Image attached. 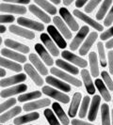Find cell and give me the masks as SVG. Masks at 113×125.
<instances>
[{
    "label": "cell",
    "mask_w": 113,
    "mask_h": 125,
    "mask_svg": "<svg viewBox=\"0 0 113 125\" xmlns=\"http://www.w3.org/2000/svg\"><path fill=\"white\" fill-rule=\"evenodd\" d=\"M43 90V93L49 96L51 98L55 99L57 102H60L62 104H68L70 102V97L68 95L64 93V92H61L59 90H56V88H54L52 87H49V86H44L42 88Z\"/></svg>",
    "instance_id": "1"
},
{
    "label": "cell",
    "mask_w": 113,
    "mask_h": 125,
    "mask_svg": "<svg viewBox=\"0 0 113 125\" xmlns=\"http://www.w3.org/2000/svg\"><path fill=\"white\" fill-rule=\"evenodd\" d=\"M51 73L53 75H56V77H58L59 79H61L62 81H65L67 84H72L73 86L75 87H77V88H80L82 86V83L79 79L75 78V76L73 75H70L66 73H64L63 71H61L58 68H51L50 70Z\"/></svg>",
    "instance_id": "2"
},
{
    "label": "cell",
    "mask_w": 113,
    "mask_h": 125,
    "mask_svg": "<svg viewBox=\"0 0 113 125\" xmlns=\"http://www.w3.org/2000/svg\"><path fill=\"white\" fill-rule=\"evenodd\" d=\"M59 14L61 16V19L64 21V23H66L67 26L69 27L72 31H78L79 30V25L78 23L75 21L74 16L71 14L68 9L66 8H60L59 9Z\"/></svg>",
    "instance_id": "3"
},
{
    "label": "cell",
    "mask_w": 113,
    "mask_h": 125,
    "mask_svg": "<svg viewBox=\"0 0 113 125\" xmlns=\"http://www.w3.org/2000/svg\"><path fill=\"white\" fill-rule=\"evenodd\" d=\"M90 33V28L88 25H83L81 28L78 30V32L76 33L75 37L73 39L72 42L70 44V49L72 51H75L79 48V45H81L83 42V41L85 40V38L87 37Z\"/></svg>",
    "instance_id": "4"
},
{
    "label": "cell",
    "mask_w": 113,
    "mask_h": 125,
    "mask_svg": "<svg viewBox=\"0 0 113 125\" xmlns=\"http://www.w3.org/2000/svg\"><path fill=\"white\" fill-rule=\"evenodd\" d=\"M73 14L75 15L76 18L80 19L81 21L85 22L87 25H90L91 27H93L95 30H97V31H102V30H104V26L101 25L100 23H98L97 21L93 20L91 17H90L89 15H87L86 13L80 11L79 10H75L73 11Z\"/></svg>",
    "instance_id": "5"
},
{
    "label": "cell",
    "mask_w": 113,
    "mask_h": 125,
    "mask_svg": "<svg viewBox=\"0 0 113 125\" xmlns=\"http://www.w3.org/2000/svg\"><path fill=\"white\" fill-rule=\"evenodd\" d=\"M47 31H48V35L53 40V42L56 44L57 47L61 48V49H65L67 46V42L64 40L63 36L59 33V31L56 29V26L54 25H48L47 27Z\"/></svg>",
    "instance_id": "6"
},
{
    "label": "cell",
    "mask_w": 113,
    "mask_h": 125,
    "mask_svg": "<svg viewBox=\"0 0 113 125\" xmlns=\"http://www.w3.org/2000/svg\"><path fill=\"white\" fill-rule=\"evenodd\" d=\"M61 56L65 60H68L70 63L72 64H75V66L79 67V68H86L87 65H88V62L87 60H85L84 58H81L78 56L75 55L74 53H71L70 51L67 50H63V52L61 53Z\"/></svg>",
    "instance_id": "7"
},
{
    "label": "cell",
    "mask_w": 113,
    "mask_h": 125,
    "mask_svg": "<svg viewBox=\"0 0 113 125\" xmlns=\"http://www.w3.org/2000/svg\"><path fill=\"white\" fill-rule=\"evenodd\" d=\"M17 23L19 24V25L24 26L25 28H29L32 30H36V31H44V25L42 23L36 22L34 20L31 19L25 18V17H19L17 19Z\"/></svg>",
    "instance_id": "8"
},
{
    "label": "cell",
    "mask_w": 113,
    "mask_h": 125,
    "mask_svg": "<svg viewBox=\"0 0 113 125\" xmlns=\"http://www.w3.org/2000/svg\"><path fill=\"white\" fill-rule=\"evenodd\" d=\"M0 11L7 13H14L23 15L26 12V8L15 4H9V3H0Z\"/></svg>",
    "instance_id": "9"
},
{
    "label": "cell",
    "mask_w": 113,
    "mask_h": 125,
    "mask_svg": "<svg viewBox=\"0 0 113 125\" xmlns=\"http://www.w3.org/2000/svg\"><path fill=\"white\" fill-rule=\"evenodd\" d=\"M40 39L42 41V42L44 43V45H45L46 49L48 50V52L50 53L52 56H57L59 55V51H58V48L56 47V43L53 42V40L50 38V36L46 33H42L41 36H40Z\"/></svg>",
    "instance_id": "10"
},
{
    "label": "cell",
    "mask_w": 113,
    "mask_h": 125,
    "mask_svg": "<svg viewBox=\"0 0 113 125\" xmlns=\"http://www.w3.org/2000/svg\"><path fill=\"white\" fill-rule=\"evenodd\" d=\"M98 38V33L95 32H90L89 34V36L87 37V39L85 40V42H83V44L81 45V47L79 48V55L80 56H86L89 53V51L90 50V48L92 47L93 43L95 42V41Z\"/></svg>",
    "instance_id": "11"
},
{
    "label": "cell",
    "mask_w": 113,
    "mask_h": 125,
    "mask_svg": "<svg viewBox=\"0 0 113 125\" xmlns=\"http://www.w3.org/2000/svg\"><path fill=\"white\" fill-rule=\"evenodd\" d=\"M26 75L25 73H19L16 75H12L7 78H2L0 80V87L7 88V87H11L13 85H17L19 83L25 81Z\"/></svg>",
    "instance_id": "12"
},
{
    "label": "cell",
    "mask_w": 113,
    "mask_h": 125,
    "mask_svg": "<svg viewBox=\"0 0 113 125\" xmlns=\"http://www.w3.org/2000/svg\"><path fill=\"white\" fill-rule=\"evenodd\" d=\"M45 82H46L49 86H52V87L57 88V89H59V90H62L64 92H70V91H71V86H70L69 84L64 83V81L57 79L55 76H51V75L46 76Z\"/></svg>",
    "instance_id": "13"
},
{
    "label": "cell",
    "mask_w": 113,
    "mask_h": 125,
    "mask_svg": "<svg viewBox=\"0 0 113 125\" xmlns=\"http://www.w3.org/2000/svg\"><path fill=\"white\" fill-rule=\"evenodd\" d=\"M11 33L15 34L17 36H20L22 38H25L26 40H33L35 38V34L34 32H32L31 30H27L25 27H22V26H19L16 25H10L9 27Z\"/></svg>",
    "instance_id": "14"
},
{
    "label": "cell",
    "mask_w": 113,
    "mask_h": 125,
    "mask_svg": "<svg viewBox=\"0 0 113 125\" xmlns=\"http://www.w3.org/2000/svg\"><path fill=\"white\" fill-rule=\"evenodd\" d=\"M53 22H54V24L56 25V29L59 30V33L62 35L63 37L65 38V39H67V40L72 39V31L69 29V27L67 26V25L64 23V21L61 19V17L55 16L53 18Z\"/></svg>",
    "instance_id": "15"
},
{
    "label": "cell",
    "mask_w": 113,
    "mask_h": 125,
    "mask_svg": "<svg viewBox=\"0 0 113 125\" xmlns=\"http://www.w3.org/2000/svg\"><path fill=\"white\" fill-rule=\"evenodd\" d=\"M25 90H27V86L25 84H19L17 86L3 89L0 92V96L2 98H8V97H11V96L16 95V94L23 93V92H25Z\"/></svg>",
    "instance_id": "16"
},
{
    "label": "cell",
    "mask_w": 113,
    "mask_h": 125,
    "mask_svg": "<svg viewBox=\"0 0 113 125\" xmlns=\"http://www.w3.org/2000/svg\"><path fill=\"white\" fill-rule=\"evenodd\" d=\"M24 70L25 71V73H27V75H29V77L32 79V81L35 83V85H37L39 87H42L43 86L44 79L42 78V76L38 73V71L32 66L31 64H28V63L25 64Z\"/></svg>",
    "instance_id": "17"
},
{
    "label": "cell",
    "mask_w": 113,
    "mask_h": 125,
    "mask_svg": "<svg viewBox=\"0 0 113 125\" xmlns=\"http://www.w3.org/2000/svg\"><path fill=\"white\" fill-rule=\"evenodd\" d=\"M101 104V97L99 95H94L91 100V104L90 106V110L88 113V119L90 121H94L97 117V113L99 110V106Z\"/></svg>",
    "instance_id": "18"
},
{
    "label": "cell",
    "mask_w": 113,
    "mask_h": 125,
    "mask_svg": "<svg viewBox=\"0 0 113 125\" xmlns=\"http://www.w3.org/2000/svg\"><path fill=\"white\" fill-rule=\"evenodd\" d=\"M82 100V94L80 92H75L72 98V102L69 106V110H68V115L71 118H75L76 114L78 112V108L80 105V103Z\"/></svg>",
    "instance_id": "19"
},
{
    "label": "cell",
    "mask_w": 113,
    "mask_h": 125,
    "mask_svg": "<svg viewBox=\"0 0 113 125\" xmlns=\"http://www.w3.org/2000/svg\"><path fill=\"white\" fill-rule=\"evenodd\" d=\"M80 73H81L82 80H83V83L85 85L87 92L90 95H94V93H95V87H94V84L92 80H91V76L90 74L89 71L86 69H83Z\"/></svg>",
    "instance_id": "20"
},
{
    "label": "cell",
    "mask_w": 113,
    "mask_h": 125,
    "mask_svg": "<svg viewBox=\"0 0 113 125\" xmlns=\"http://www.w3.org/2000/svg\"><path fill=\"white\" fill-rule=\"evenodd\" d=\"M1 54L3 56H5L7 58H10L11 60H14L17 63H25L26 61V57L23 54L11 51V49H8V48H3L1 50Z\"/></svg>",
    "instance_id": "21"
},
{
    "label": "cell",
    "mask_w": 113,
    "mask_h": 125,
    "mask_svg": "<svg viewBox=\"0 0 113 125\" xmlns=\"http://www.w3.org/2000/svg\"><path fill=\"white\" fill-rule=\"evenodd\" d=\"M35 50L38 53V55L40 56V57L42 58V60L44 61L46 65L48 66H52L54 64V60L49 55L48 51L44 48V45H42L41 43H36L35 44Z\"/></svg>",
    "instance_id": "22"
},
{
    "label": "cell",
    "mask_w": 113,
    "mask_h": 125,
    "mask_svg": "<svg viewBox=\"0 0 113 125\" xmlns=\"http://www.w3.org/2000/svg\"><path fill=\"white\" fill-rule=\"evenodd\" d=\"M50 104L51 102L49 99H42V100L34 101V102H31V103L25 104V105L23 106V109L25 111H33V110H36V109H40V108H43V107L48 106Z\"/></svg>",
    "instance_id": "23"
},
{
    "label": "cell",
    "mask_w": 113,
    "mask_h": 125,
    "mask_svg": "<svg viewBox=\"0 0 113 125\" xmlns=\"http://www.w3.org/2000/svg\"><path fill=\"white\" fill-rule=\"evenodd\" d=\"M29 60L31 61L32 66L38 71L39 73H41L42 75H47L48 73V70L44 66V64L43 61L39 58V56L36 54H30L29 55Z\"/></svg>",
    "instance_id": "24"
},
{
    "label": "cell",
    "mask_w": 113,
    "mask_h": 125,
    "mask_svg": "<svg viewBox=\"0 0 113 125\" xmlns=\"http://www.w3.org/2000/svg\"><path fill=\"white\" fill-rule=\"evenodd\" d=\"M5 45H6L7 47L11 48L13 50L17 51L19 53H22V54H27L30 51V48L27 45L20 43L18 42H15V41L11 40V39H7L6 41H5Z\"/></svg>",
    "instance_id": "25"
},
{
    "label": "cell",
    "mask_w": 113,
    "mask_h": 125,
    "mask_svg": "<svg viewBox=\"0 0 113 125\" xmlns=\"http://www.w3.org/2000/svg\"><path fill=\"white\" fill-rule=\"evenodd\" d=\"M28 10H29V11L32 13V14H34L36 17L40 19V20H42L44 23H46V24H49L51 22V18L49 15H47L46 13L43 11L37 5H35V4H31V5H29L28 6Z\"/></svg>",
    "instance_id": "26"
},
{
    "label": "cell",
    "mask_w": 113,
    "mask_h": 125,
    "mask_svg": "<svg viewBox=\"0 0 113 125\" xmlns=\"http://www.w3.org/2000/svg\"><path fill=\"white\" fill-rule=\"evenodd\" d=\"M94 84H95V87L97 88V89L99 90L100 94L102 95V98L106 101V102H110L111 101V95L109 93V90L107 88V86L105 85L104 81L102 79L97 78L94 81Z\"/></svg>",
    "instance_id": "27"
},
{
    "label": "cell",
    "mask_w": 113,
    "mask_h": 125,
    "mask_svg": "<svg viewBox=\"0 0 113 125\" xmlns=\"http://www.w3.org/2000/svg\"><path fill=\"white\" fill-rule=\"evenodd\" d=\"M89 60H90V73L91 76L98 77L100 74L99 72V66H98V57L95 52H90L89 54Z\"/></svg>",
    "instance_id": "28"
},
{
    "label": "cell",
    "mask_w": 113,
    "mask_h": 125,
    "mask_svg": "<svg viewBox=\"0 0 113 125\" xmlns=\"http://www.w3.org/2000/svg\"><path fill=\"white\" fill-rule=\"evenodd\" d=\"M52 108H53V111L55 113V115L57 117V119L62 122V124H64V125L69 124L70 123L69 118H68V116L65 114L63 108L61 107V105H60L59 104L54 103V104H52Z\"/></svg>",
    "instance_id": "29"
},
{
    "label": "cell",
    "mask_w": 113,
    "mask_h": 125,
    "mask_svg": "<svg viewBox=\"0 0 113 125\" xmlns=\"http://www.w3.org/2000/svg\"><path fill=\"white\" fill-rule=\"evenodd\" d=\"M39 118H40V114L39 113H28V114H25V115L20 116L18 118L14 119L13 123H14V125H22L26 123V122H30V121H33V120H36Z\"/></svg>",
    "instance_id": "30"
},
{
    "label": "cell",
    "mask_w": 113,
    "mask_h": 125,
    "mask_svg": "<svg viewBox=\"0 0 113 125\" xmlns=\"http://www.w3.org/2000/svg\"><path fill=\"white\" fill-rule=\"evenodd\" d=\"M0 66L3 68L11 70V71H13V72H16V73H20L23 70V67L19 63L15 62V61H11V60L5 58L3 56H0Z\"/></svg>",
    "instance_id": "31"
},
{
    "label": "cell",
    "mask_w": 113,
    "mask_h": 125,
    "mask_svg": "<svg viewBox=\"0 0 113 125\" xmlns=\"http://www.w3.org/2000/svg\"><path fill=\"white\" fill-rule=\"evenodd\" d=\"M56 64L58 68H60V69L68 72V73H72L73 75H76L79 73V70L77 69L76 67L73 66L72 64H70V63L67 62V61H64L63 59H56Z\"/></svg>",
    "instance_id": "32"
},
{
    "label": "cell",
    "mask_w": 113,
    "mask_h": 125,
    "mask_svg": "<svg viewBox=\"0 0 113 125\" xmlns=\"http://www.w3.org/2000/svg\"><path fill=\"white\" fill-rule=\"evenodd\" d=\"M112 4V0H105L102 2L101 7L99 8V10L96 13V20L97 21H102L103 19L107 16V11Z\"/></svg>",
    "instance_id": "33"
},
{
    "label": "cell",
    "mask_w": 113,
    "mask_h": 125,
    "mask_svg": "<svg viewBox=\"0 0 113 125\" xmlns=\"http://www.w3.org/2000/svg\"><path fill=\"white\" fill-rule=\"evenodd\" d=\"M22 111V108L20 106H14L12 107L11 110L7 111V112L3 113L1 116H0V123H4L8 120H10L11 119L14 118L15 116L19 115Z\"/></svg>",
    "instance_id": "34"
},
{
    "label": "cell",
    "mask_w": 113,
    "mask_h": 125,
    "mask_svg": "<svg viewBox=\"0 0 113 125\" xmlns=\"http://www.w3.org/2000/svg\"><path fill=\"white\" fill-rule=\"evenodd\" d=\"M34 3L39 8H43L46 12H48L51 15L56 14V8H55V6L52 5L50 2L45 1V0H35Z\"/></svg>",
    "instance_id": "35"
},
{
    "label": "cell",
    "mask_w": 113,
    "mask_h": 125,
    "mask_svg": "<svg viewBox=\"0 0 113 125\" xmlns=\"http://www.w3.org/2000/svg\"><path fill=\"white\" fill-rule=\"evenodd\" d=\"M101 120L102 125H110V113L109 105L107 104H103L101 107Z\"/></svg>",
    "instance_id": "36"
},
{
    "label": "cell",
    "mask_w": 113,
    "mask_h": 125,
    "mask_svg": "<svg viewBox=\"0 0 113 125\" xmlns=\"http://www.w3.org/2000/svg\"><path fill=\"white\" fill-rule=\"evenodd\" d=\"M42 96V92L39 91V90H34L32 92H28V93H24L21 94L18 97V101L20 103H25L27 101H31L35 100L37 98H41Z\"/></svg>",
    "instance_id": "37"
},
{
    "label": "cell",
    "mask_w": 113,
    "mask_h": 125,
    "mask_svg": "<svg viewBox=\"0 0 113 125\" xmlns=\"http://www.w3.org/2000/svg\"><path fill=\"white\" fill-rule=\"evenodd\" d=\"M97 50H98V56H99V60L100 64L103 68L107 66V56H106V52H105V46L102 42H99L97 43Z\"/></svg>",
    "instance_id": "38"
},
{
    "label": "cell",
    "mask_w": 113,
    "mask_h": 125,
    "mask_svg": "<svg viewBox=\"0 0 113 125\" xmlns=\"http://www.w3.org/2000/svg\"><path fill=\"white\" fill-rule=\"evenodd\" d=\"M90 98L89 96H85L83 98L81 105L79 108V113H78L80 119H84L87 116V112H88L89 106H90Z\"/></svg>",
    "instance_id": "39"
},
{
    "label": "cell",
    "mask_w": 113,
    "mask_h": 125,
    "mask_svg": "<svg viewBox=\"0 0 113 125\" xmlns=\"http://www.w3.org/2000/svg\"><path fill=\"white\" fill-rule=\"evenodd\" d=\"M44 116H45V118H46V119H47L49 125H60V123L58 122V120L56 119L55 113L53 112L51 109L46 108L44 111Z\"/></svg>",
    "instance_id": "40"
},
{
    "label": "cell",
    "mask_w": 113,
    "mask_h": 125,
    "mask_svg": "<svg viewBox=\"0 0 113 125\" xmlns=\"http://www.w3.org/2000/svg\"><path fill=\"white\" fill-rule=\"evenodd\" d=\"M101 76H102V79H103V81L105 83V85L108 88V90L113 91V80L110 78L109 73L107 72H106V71H104V72L101 73Z\"/></svg>",
    "instance_id": "41"
},
{
    "label": "cell",
    "mask_w": 113,
    "mask_h": 125,
    "mask_svg": "<svg viewBox=\"0 0 113 125\" xmlns=\"http://www.w3.org/2000/svg\"><path fill=\"white\" fill-rule=\"evenodd\" d=\"M101 3V0H90L87 3V5L85 6L84 10L86 13H91L94 10L97 8V6Z\"/></svg>",
    "instance_id": "42"
},
{
    "label": "cell",
    "mask_w": 113,
    "mask_h": 125,
    "mask_svg": "<svg viewBox=\"0 0 113 125\" xmlns=\"http://www.w3.org/2000/svg\"><path fill=\"white\" fill-rule=\"evenodd\" d=\"M15 104H16V99H14V98H11V99L7 100L6 102L2 103L0 104V114L4 113L6 110H8L9 108H11L12 105H15Z\"/></svg>",
    "instance_id": "43"
},
{
    "label": "cell",
    "mask_w": 113,
    "mask_h": 125,
    "mask_svg": "<svg viewBox=\"0 0 113 125\" xmlns=\"http://www.w3.org/2000/svg\"><path fill=\"white\" fill-rule=\"evenodd\" d=\"M112 23H113V5L110 8L109 11L107 12V16H106V18L104 20V25L105 26H109V25H112Z\"/></svg>",
    "instance_id": "44"
},
{
    "label": "cell",
    "mask_w": 113,
    "mask_h": 125,
    "mask_svg": "<svg viewBox=\"0 0 113 125\" xmlns=\"http://www.w3.org/2000/svg\"><path fill=\"white\" fill-rule=\"evenodd\" d=\"M109 38H113V26L109 27L106 31L102 32V34L100 35L101 41H108Z\"/></svg>",
    "instance_id": "45"
},
{
    "label": "cell",
    "mask_w": 113,
    "mask_h": 125,
    "mask_svg": "<svg viewBox=\"0 0 113 125\" xmlns=\"http://www.w3.org/2000/svg\"><path fill=\"white\" fill-rule=\"evenodd\" d=\"M13 15H0V24H10L14 22Z\"/></svg>",
    "instance_id": "46"
},
{
    "label": "cell",
    "mask_w": 113,
    "mask_h": 125,
    "mask_svg": "<svg viewBox=\"0 0 113 125\" xmlns=\"http://www.w3.org/2000/svg\"><path fill=\"white\" fill-rule=\"evenodd\" d=\"M107 65L110 74L113 75V51L110 50L107 53Z\"/></svg>",
    "instance_id": "47"
},
{
    "label": "cell",
    "mask_w": 113,
    "mask_h": 125,
    "mask_svg": "<svg viewBox=\"0 0 113 125\" xmlns=\"http://www.w3.org/2000/svg\"><path fill=\"white\" fill-rule=\"evenodd\" d=\"M72 125H94L90 122H86L83 120H79V119H73L72 120Z\"/></svg>",
    "instance_id": "48"
},
{
    "label": "cell",
    "mask_w": 113,
    "mask_h": 125,
    "mask_svg": "<svg viewBox=\"0 0 113 125\" xmlns=\"http://www.w3.org/2000/svg\"><path fill=\"white\" fill-rule=\"evenodd\" d=\"M87 0H76L75 1V7L76 8H82L87 5Z\"/></svg>",
    "instance_id": "49"
},
{
    "label": "cell",
    "mask_w": 113,
    "mask_h": 125,
    "mask_svg": "<svg viewBox=\"0 0 113 125\" xmlns=\"http://www.w3.org/2000/svg\"><path fill=\"white\" fill-rule=\"evenodd\" d=\"M106 48H107L108 50L113 48V38L110 39V40H108L107 42V43H106Z\"/></svg>",
    "instance_id": "50"
},
{
    "label": "cell",
    "mask_w": 113,
    "mask_h": 125,
    "mask_svg": "<svg viewBox=\"0 0 113 125\" xmlns=\"http://www.w3.org/2000/svg\"><path fill=\"white\" fill-rule=\"evenodd\" d=\"M73 2H74V0H64L63 4H64V6H69L71 4H73Z\"/></svg>",
    "instance_id": "51"
},
{
    "label": "cell",
    "mask_w": 113,
    "mask_h": 125,
    "mask_svg": "<svg viewBox=\"0 0 113 125\" xmlns=\"http://www.w3.org/2000/svg\"><path fill=\"white\" fill-rule=\"evenodd\" d=\"M7 30V28L4 26V25H0V34H2V33H5Z\"/></svg>",
    "instance_id": "52"
},
{
    "label": "cell",
    "mask_w": 113,
    "mask_h": 125,
    "mask_svg": "<svg viewBox=\"0 0 113 125\" xmlns=\"http://www.w3.org/2000/svg\"><path fill=\"white\" fill-rule=\"evenodd\" d=\"M6 75V71L2 68H0V77H4Z\"/></svg>",
    "instance_id": "53"
},
{
    "label": "cell",
    "mask_w": 113,
    "mask_h": 125,
    "mask_svg": "<svg viewBox=\"0 0 113 125\" xmlns=\"http://www.w3.org/2000/svg\"><path fill=\"white\" fill-rule=\"evenodd\" d=\"M51 2H52V3H54V4H56V5H59V4L61 3V1H60V0H51Z\"/></svg>",
    "instance_id": "54"
},
{
    "label": "cell",
    "mask_w": 113,
    "mask_h": 125,
    "mask_svg": "<svg viewBox=\"0 0 113 125\" xmlns=\"http://www.w3.org/2000/svg\"><path fill=\"white\" fill-rule=\"evenodd\" d=\"M111 117H112V125H113V109L112 111H111Z\"/></svg>",
    "instance_id": "55"
},
{
    "label": "cell",
    "mask_w": 113,
    "mask_h": 125,
    "mask_svg": "<svg viewBox=\"0 0 113 125\" xmlns=\"http://www.w3.org/2000/svg\"><path fill=\"white\" fill-rule=\"evenodd\" d=\"M1 43H2V38L0 37V45H1Z\"/></svg>",
    "instance_id": "56"
},
{
    "label": "cell",
    "mask_w": 113,
    "mask_h": 125,
    "mask_svg": "<svg viewBox=\"0 0 113 125\" xmlns=\"http://www.w3.org/2000/svg\"><path fill=\"white\" fill-rule=\"evenodd\" d=\"M0 125H2V124H0Z\"/></svg>",
    "instance_id": "57"
},
{
    "label": "cell",
    "mask_w": 113,
    "mask_h": 125,
    "mask_svg": "<svg viewBox=\"0 0 113 125\" xmlns=\"http://www.w3.org/2000/svg\"><path fill=\"white\" fill-rule=\"evenodd\" d=\"M112 102H113V100H112Z\"/></svg>",
    "instance_id": "58"
}]
</instances>
